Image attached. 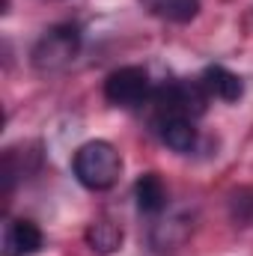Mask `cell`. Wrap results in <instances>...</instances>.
Returning <instances> with one entry per match:
<instances>
[{
    "label": "cell",
    "mask_w": 253,
    "mask_h": 256,
    "mask_svg": "<svg viewBox=\"0 0 253 256\" xmlns=\"http://www.w3.org/2000/svg\"><path fill=\"white\" fill-rule=\"evenodd\" d=\"M134 200H137V208L143 214L158 218L170 206V191H167V185H164V179L158 173H143L134 182Z\"/></svg>",
    "instance_id": "ba28073f"
},
{
    "label": "cell",
    "mask_w": 253,
    "mask_h": 256,
    "mask_svg": "<svg viewBox=\"0 0 253 256\" xmlns=\"http://www.w3.org/2000/svg\"><path fill=\"white\" fill-rule=\"evenodd\" d=\"M200 84L208 92V98H218V102H226V104H236L244 96L242 78L236 72H230L226 66H206L202 74H200Z\"/></svg>",
    "instance_id": "8992f818"
},
{
    "label": "cell",
    "mask_w": 253,
    "mask_h": 256,
    "mask_svg": "<svg viewBox=\"0 0 253 256\" xmlns=\"http://www.w3.org/2000/svg\"><path fill=\"white\" fill-rule=\"evenodd\" d=\"M208 92L202 90L200 78L196 80H167L155 86L152 96V120L155 116H185V120H200L208 110Z\"/></svg>",
    "instance_id": "3957f363"
},
{
    "label": "cell",
    "mask_w": 253,
    "mask_h": 256,
    "mask_svg": "<svg viewBox=\"0 0 253 256\" xmlns=\"http://www.w3.org/2000/svg\"><path fill=\"white\" fill-rule=\"evenodd\" d=\"M155 96V86H152V78L143 66H122L116 72L108 74L104 80V98L114 104V108H143L149 104Z\"/></svg>",
    "instance_id": "277c9868"
},
{
    "label": "cell",
    "mask_w": 253,
    "mask_h": 256,
    "mask_svg": "<svg viewBox=\"0 0 253 256\" xmlns=\"http://www.w3.org/2000/svg\"><path fill=\"white\" fill-rule=\"evenodd\" d=\"M72 173L90 191H110L122 176V155L108 140H90L74 152Z\"/></svg>",
    "instance_id": "6da1fadb"
},
{
    "label": "cell",
    "mask_w": 253,
    "mask_h": 256,
    "mask_svg": "<svg viewBox=\"0 0 253 256\" xmlns=\"http://www.w3.org/2000/svg\"><path fill=\"white\" fill-rule=\"evenodd\" d=\"M80 42H84V36H80V27L78 24H72V21L54 24V27H48L36 39V45L30 51V63H33L36 72H42V74L63 72L80 54Z\"/></svg>",
    "instance_id": "7a4b0ae2"
},
{
    "label": "cell",
    "mask_w": 253,
    "mask_h": 256,
    "mask_svg": "<svg viewBox=\"0 0 253 256\" xmlns=\"http://www.w3.org/2000/svg\"><path fill=\"white\" fill-rule=\"evenodd\" d=\"M45 236L39 224L30 218H6L3 236H0V254L3 256H33L42 250Z\"/></svg>",
    "instance_id": "5b68a950"
},
{
    "label": "cell",
    "mask_w": 253,
    "mask_h": 256,
    "mask_svg": "<svg viewBox=\"0 0 253 256\" xmlns=\"http://www.w3.org/2000/svg\"><path fill=\"white\" fill-rule=\"evenodd\" d=\"M143 6L152 15L173 21V24H185L200 12V0H143Z\"/></svg>",
    "instance_id": "8fae6325"
},
{
    "label": "cell",
    "mask_w": 253,
    "mask_h": 256,
    "mask_svg": "<svg viewBox=\"0 0 253 256\" xmlns=\"http://www.w3.org/2000/svg\"><path fill=\"white\" fill-rule=\"evenodd\" d=\"M190 236V224L185 218H161L155 226H152V248L158 254H173L179 250Z\"/></svg>",
    "instance_id": "9c48e42d"
},
{
    "label": "cell",
    "mask_w": 253,
    "mask_h": 256,
    "mask_svg": "<svg viewBox=\"0 0 253 256\" xmlns=\"http://www.w3.org/2000/svg\"><path fill=\"white\" fill-rule=\"evenodd\" d=\"M152 126L158 131L161 143L179 155H188L190 149L196 146V128H194V120H185V116H155Z\"/></svg>",
    "instance_id": "52a82bcc"
},
{
    "label": "cell",
    "mask_w": 253,
    "mask_h": 256,
    "mask_svg": "<svg viewBox=\"0 0 253 256\" xmlns=\"http://www.w3.org/2000/svg\"><path fill=\"white\" fill-rule=\"evenodd\" d=\"M86 244L98 256H110L122 248V226L110 218H96L86 226Z\"/></svg>",
    "instance_id": "30bf717a"
}]
</instances>
